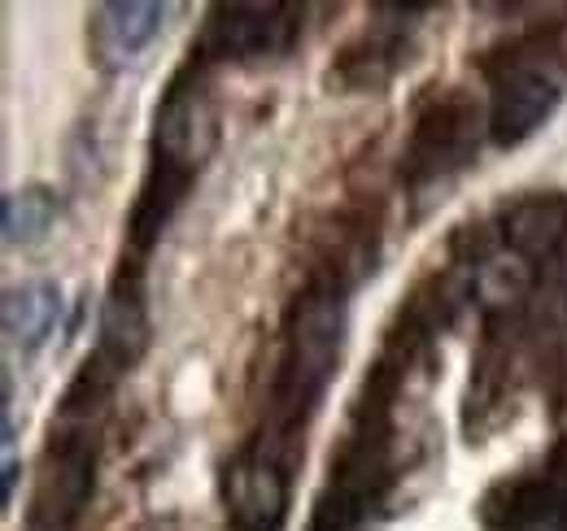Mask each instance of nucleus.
I'll return each instance as SVG.
<instances>
[{
    "label": "nucleus",
    "instance_id": "f257e3e1",
    "mask_svg": "<svg viewBox=\"0 0 567 531\" xmlns=\"http://www.w3.org/2000/svg\"><path fill=\"white\" fill-rule=\"evenodd\" d=\"M346 348V301L341 288L315 279L306 283L288 314H284L280 357L271 371V397H267V423L258 445L297 462V440L328 393Z\"/></svg>",
    "mask_w": 567,
    "mask_h": 531
},
{
    "label": "nucleus",
    "instance_id": "f03ea898",
    "mask_svg": "<svg viewBox=\"0 0 567 531\" xmlns=\"http://www.w3.org/2000/svg\"><path fill=\"white\" fill-rule=\"evenodd\" d=\"M110 397L92 388H66L58 418L49 427L44 454L35 466V492L27 510V531H74L96 492L101 462V423Z\"/></svg>",
    "mask_w": 567,
    "mask_h": 531
},
{
    "label": "nucleus",
    "instance_id": "7ed1b4c3",
    "mask_svg": "<svg viewBox=\"0 0 567 531\" xmlns=\"http://www.w3.org/2000/svg\"><path fill=\"white\" fill-rule=\"evenodd\" d=\"M218 148V101H214L210 62L188 53V62L171 74L157 110H153V132H148V162L202 175V166Z\"/></svg>",
    "mask_w": 567,
    "mask_h": 531
},
{
    "label": "nucleus",
    "instance_id": "20e7f679",
    "mask_svg": "<svg viewBox=\"0 0 567 531\" xmlns=\"http://www.w3.org/2000/svg\"><path fill=\"white\" fill-rule=\"evenodd\" d=\"M481 132L489 135V123L481 118L476 101L463 92H436L420 105L406 148H402V184L424 197L432 188H445L454 175L472 166L481 153Z\"/></svg>",
    "mask_w": 567,
    "mask_h": 531
},
{
    "label": "nucleus",
    "instance_id": "39448f33",
    "mask_svg": "<svg viewBox=\"0 0 567 531\" xmlns=\"http://www.w3.org/2000/svg\"><path fill=\"white\" fill-rule=\"evenodd\" d=\"M297 4H214L193 53L202 62H267L284 58L301 35Z\"/></svg>",
    "mask_w": 567,
    "mask_h": 531
},
{
    "label": "nucleus",
    "instance_id": "423d86ee",
    "mask_svg": "<svg viewBox=\"0 0 567 531\" xmlns=\"http://www.w3.org/2000/svg\"><path fill=\"white\" fill-rule=\"evenodd\" d=\"M292 462L262 449L245 445L227 470H223V501L227 519L236 531H280L288 519V497H292Z\"/></svg>",
    "mask_w": 567,
    "mask_h": 531
},
{
    "label": "nucleus",
    "instance_id": "0eeeda50",
    "mask_svg": "<svg viewBox=\"0 0 567 531\" xmlns=\"http://www.w3.org/2000/svg\"><path fill=\"white\" fill-rule=\"evenodd\" d=\"M153 323H148V292H144V266L141 258H123L105 301H101V344L96 353L123 375L148 353Z\"/></svg>",
    "mask_w": 567,
    "mask_h": 531
},
{
    "label": "nucleus",
    "instance_id": "6e6552de",
    "mask_svg": "<svg viewBox=\"0 0 567 531\" xmlns=\"http://www.w3.org/2000/svg\"><path fill=\"white\" fill-rule=\"evenodd\" d=\"M502 249L533 266L537 274L567 266V192H524L515 197L502 218Z\"/></svg>",
    "mask_w": 567,
    "mask_h": 531
},
{
    "label": "nucleus",
    "instance_id": "1a4fd4ad",
    "mask_svg": "<svg viewBox=\"0 0 567 531\" xmlns=\"http://www.w3.org/2000/svg\"><path fill=\"white\" fill-rule=\"evenodd\" d=\"M166 13H171L166 4H148V0L96 4L87 13V58L101 70L132 66L144 49L157 40Z\"/></svg>",
    "mask_w": 567,
    "mask_h": 531
},
{
    "label": "nucleus",
    "instance_id": "9d476101",
    "mask_svg": "<svg viewBox=\"0 0 567 531\" xmlns=\"http://www.w3.org/2000/svg\"><path fill=\"white\" fill-rule=\"evenodd\" d=\"M188 192H193V175L148 162L141 192H136L132 214H127V244H132V258L153 253V244L166 236L171 218L179 214V205H184Z\"/></svg>",
    "mask_w": 567,
    "mask_h": 531
},
{
    "label": "nucleus",
    "instance_id": "9b49d317",
    "mask_svg": "<svg viewBox=\"0 0 567 531\" xmlns=\"http://www.w3.org/2000/svg\"><path fill=\"white\" fill-rule=\"evenodd\" d=\"M62 319V288L53 279H27L4 292V340L13 353H40Z\"/></svg>",
    "mask_w": 567,
    "mask_h": 531
},
{
    "label": "nucleus",
    "instance_id": "f8f14e48",
    "mask_svg": "<svg viewBox=\"0 0 567 531\" xmlns=\"http://www.w3.org/2000/svg\"><path fill=\"white\" fill-rule=\"evenodd\" d=\"M411 27L402 22H371L358 40H350L341 53H337V66L332 79L354 87V92H375L393 79V70L402 62V40H406Z\"/></svg>",
    "mask_w": 567,
    "mask_h": 531
},
{
    "label": "nucleus",
    "instance_id": "ddd939ff",
    "mask_svg": "<svg viewBox=\"0 0 567 531\" xmlns=\"http://www.w3.org/2000/svg\"><path fill=\"white\" fill-rule=\"evenodd\" d=\"M58 222V197L44 184H27L4 197V244L9 249H35L53 236Z\"/></svg>",
    "mask_w": 567,
    "mask_h": 531
},
{
    "label": "nucleus",
    "instance_id": "4468645a",
    "mask_svg": "<svg viewBox=\"0 0 567 531\" xmlns=\"http://www.w3.org/2000/svg\"><path fill=\"white\" fill-rule=\"evenodd\" d=\"M13 483H18V462H13V458H4V506L13 501Z\"/></svg>",
    "mask_w": 567,
    "mask_h": 531
},
{
    "label": "nucleus",
    "instance_id": "2eb2a0df",
    "mask_svg": "<svg viewBox=\"0 0 567 531\" xmlns=\"http://www.w3.org/2000/svg\"><path fill=\"white\" fill-rule=\"evenodd\" d=\"M310 531H328V528H310Z\"/></svg>",
    "mask_w": 567,
    "mask_h": 531
}]
</instances>
